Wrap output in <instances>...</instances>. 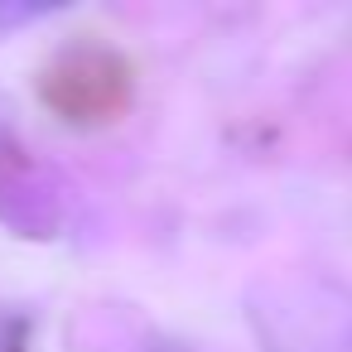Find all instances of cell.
Returning <instances> with one entry per match:
<instances>
[{
    "instance_id": "6da1fadb",
    "label": "cell",
    "mask_w": 352,
    "mask_h": 352,
    "mask_svg": "<svg viewBox=\"0 0 352 352\" xmlns=\"http://www.w3.org/2000/svg\"><path fill=\"white\" fill-rule=\"evenodd\" d=\"M15 342H20V323L0 318V352H15Z\"/></svg>"
},
{
    "instance_id": "7a4b0ae2",
    "label": "cell",
    "mask_w": 352,
    "mask_h": 352,
    "mask_svg": "<svg viewBox=\"0 0 352 352\" xmlns=\"http://www.w3.org/2000/svg\"><path fill=\"white\" fill-rule=\"evenodd\" d=\"M6 126H10V107H6V102H0V131H6Z\"/></svg>"
}]
</instances>
